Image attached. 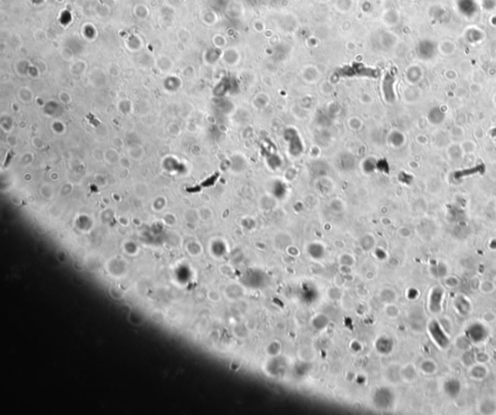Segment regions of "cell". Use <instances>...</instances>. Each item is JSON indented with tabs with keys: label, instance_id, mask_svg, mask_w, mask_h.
I'll return each instance as SVG.
<instances>
[{
	"label": "cell",
	"instance_id": "6da1fadb",
	"mask_svg": "<svg viewBox=\"0 0 496 415\" xmlns=\"http://www.w3.org/2000/svg\"><path fill=\"white\" fill-rule=\"evenodd\" d=\"M285 138L289 141V150L290 153L294 156H298L302 151V143L298 136L297 131L295 129H289L285 133Z\"/></svg>",
	"mask_w": 496,
	"mask_h": 415
},
{
	"label": "cell",
	"instance_id": "7a4b0ae2",
	"mask_svg": "<svg viewBox=\"0 0 496 415\" xmlns=\"http://www.w3.org/2000/svg\"><path fill=\"white\" fill-rule=\"evenodd\" d=\"M429 331H430V335L432 337V339L435 340L437 345H439L441 347H446L448 343H449V340L437 322L433 321L430 323Z\"/></svg>",
	"mask_w": 496,
	"mask_h": 415
}]
</instances>
